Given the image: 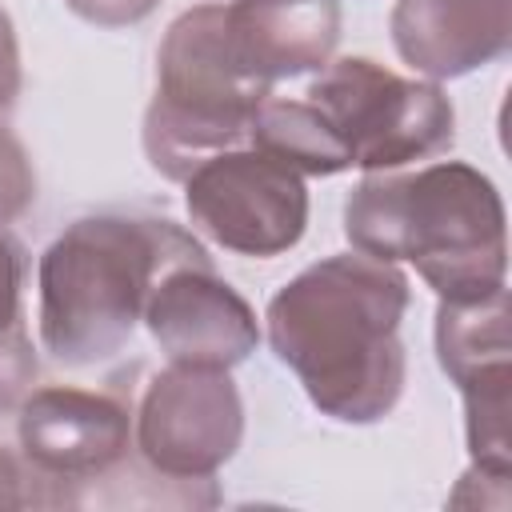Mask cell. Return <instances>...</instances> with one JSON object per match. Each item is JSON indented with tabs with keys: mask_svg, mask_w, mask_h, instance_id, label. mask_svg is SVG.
Listing matches in <instances>:
<instances>
[{
	"mask_svg": "<svg viewBox=\"0 0 512 512\" xmlns=\"http://www.w3.org/2000/svg\"><path fill=\"white\" fill-rule=\"evenodd\" d=\"M36 200V172L24 144L0 124V228L20 220Z\"/></svg>",
	"mask_w": 512,
	"mask_h": 512,
	"instance_id": "5bb4252c",
	"label": "cell"
},
{
	"mask_svg": "<svg viewBox=\"0 0 512 512\" xmlns=\"http://www.w3.org/2000/svg\"><path fill=\"white\" fill-rule=\"evenodd\" d=\"M272 84L248 76L228 44L224 4H196L180 12L156 56V96L144 112V156L168 176L184 180L208 156L248 144L256 108Z\"/></svg>",
	"mask_w": 512,
	"mask_h": 512,
	"instance_id": "277c9868",
	"label": "cell"
},
{
	"mask_svg": "<svg viewBox=\"0 0 512 512\" xmlns=\"http://www.w3.org/2000/svg\"><path fill=\"white\" fill-rule=\"evenodd\" d=\"M408 276L376 256L340 252L308 264L268 300V344L308 400L340 424L384 420L404 392L400 320Z\"/></svg>",
	"mask_w": 512,
	"mask_h": 512,
	"instance_id": "6da1fadb",
	"label": "cell"
},
{
	"mask_svg": "<svg viewBox=\"0 0 512 512\" xmlns=\"http://www.w3.org/2000/svg\"><path fill=\"white\" fill-rule=\"evenodd\" d=\"M308 104L336 128L364 172H396L452 144V100L436 80H408L368 56L324 64Z\"/></svg>",
	"mask_w": 512,
	"mask_h": 512,
	"instance_id": "5b68a950",
	"label": "cell"
},
{
	"mask_svg": "<svg viewBox=\"0 0 512 512\" xmlns=\"http://www.w3.org/2000/svg\"><path fill=\"white\" fill-rule=\"evenodd\" d=\"M244 440V400L228 368L168 364L152 376L140 416L136 448L144 464L168 480H208Z\"/></svg>",
	"mask_w": 512,
	"mask_h": 512,
	"instance_id": "52a82bcc",
	"label": "cell"
},
{
	"mask_svg": "<svg viewBox=\"0 0 512 512\" xmlns=\"http://www.w3.org/2000/svg\"><path fill=\"white\" fill-rule=\"evenodd\" d=\"M16 412L24 460L52 480H96L124 460L132 440L128 408L104 392L32 388Z\"/></svg>",
	"mask_w": 512,
	"mask_h": 512,
	"instance_id": "9c48e42d",
	"label": "cell"
},
{
	"mask_svg": "<svg viewBox=\"0 0 512 512\" xmlns=\"http://www.w3.org/2000/svg\"><path fill=\"white\" fill-rule=\"evenodd\" d=\"M228 44L240 68L264 84L316 72L340 40L336 0H232L224 8Z\"/></svg>",
	"mask_w": 512,
	"mask_h": 512,
	"instance_id": "8fae6325",
	"label": "cell"
},
{
	"mask_svg": "<svg viewBox=\"0 0 512 512\" xmlns=\"http://www.w3.org/2000/svg\"><path fill=\"white\" fill-rule=\"evenodd\" d=\"M28 504H48V496H40L24 464L8 448H0V508H28Z\"/></svg>",
	"mask_w": 512,
	"mask_h": 512,
	"instance_id": "ac0fdd59",
	"label": "cell"
},
{
	"mask_svg": "<svg viewBox=\"0 0 512 512\" xmlns=\"http://www.w3.org/2000/svg\"><path fill=\"white\" fill-rule=\"evenodd\" d=\"M208 252L172 220L96 212L72 220L40 256V344L68 368L112 360L144 320L156 280Z\"/></svg>",
	"mask_w": 512,
	"mask_h": 512,
	"instance_id": "3957f363",
	"label": "cell"
},
{
	"mask_svg": "<svg viewBox=\"0 0 512 512\" xmlns=\"http://www.w3.org/2000/svg\"><path fill=\"white\" fill-rule=\"evenodd\" d=\"M144 324L172 364L236 368L260 344L256 312L208 260L168 268L144 304Z\"/></svg>",
	"mask_w": 512,
	"mask_h": 512,
	"instance_id": "ba28073f",
	"label": "cell"
},
{
	"mask_svg": "<svg viewBox=\"0 0 512 512\" xmlns=\"http://www.w3.org/2000/svg\"><path fill=\"white\" fill-rule=\"evenodd\" d=\"M80 20L96 28H128L156 12L160 0H64Z\"/></svg>",
	"mask_w": 512,
	"mask_h": 512,
	"instance_id": "2e32d148",
	"label": "cell"
},
{
	"mask_svg": "<svg viewBox=\"0 0 512 512\" xmlns=\"http://www.w3.org/2000/svg\"><path fill=\"white\" fill-rule=\"evenodd\" d=\"M248 144L288 164L300 176H336L352 168V156L336 128L308 100H264L252 116Z\"/></svg>",
	"mask_w": 512,
	"mask_h": 512,
	"instance_id": "4fadbf2b",
	"label": "cell"
},
{
	"mask_svg": "<svg viewBox=\"0 0 512 512\" xmlns=\"http://www.w3.org/2000/svg\"><path fill=\"white\" fill-rule=\"evenodd\" d=\"M20 280H24L20 248L0 232V332L24 324V316H20Z\"/></svg>",
	"mask_w": 512,
	"mask_h": 512,
	"instance_id": "e0dca14e",
	"label": "cell"
},
{
	"mask_svg": "<svg viewBox=\"0 0 512 512\" xmlns=\"http://www.w3.org/2000/svg\"><path fill=\"white\" fill-rule=\"evenodd\" d=\"M436 360L444 376L464 388L484 376L512 372L508 340V288L476 300H440L436 308Z\"/></svg>",
	"mask_w": 512,
	"mask_h": 512,
	"instance_id": "7c38bea8",
	"label": "cell"
},
{
	"mask_svg": "<svg viewBox=\"0 0 512 512\" xmlns=\"http://www.w3.org/2000/svg\"><path fill=\"white\" fill-rule=\"evenodd\" d=\"M20 96V44L8 12L0 8V112H8Z\"/></svg>",
	"mask_w": 512,
	"mask_h": 512,
	"instance_id": "d6986e66",
	"label": "cell"
},
{
	"mask_svg": "<svg viewBox=\"0 0 512 512\" xmlns=\"http://www.w3.org/2000/svg\"><path fill=\"white\" fill-rule=\"evenodd\" d=\"M184 204L200 232L240 256H280L308 228L304 176L268 152L240 144L184 176Z\"/></svg>",
	"mask_w": 512,
	"mask_h": 512,
	"instance_id": "8992f818",
	"label": "cell"
},
{
	"mask_svg": "<svg viewBox=\"0 0 512 512\" xmlns=\"http://www.w3.org/2000/svg\"><path fill=\"white\" fill-rule=\"evenodd\" d=\"M400 60L428 80H456L512 44V0H400L392 8Z\"/></svg>",
	"mask_w": 512,
	"mask_h": 512,
	"instance_id": "30bf717a",
	"label": "cell"
},
{
	"mask_svg": "<svg viewBox=\"0 0 512 512\" xmlns=\"http://www.w3.org/2000/svg\"><path fill=\"white\" fill-rule=\"evenodd\" d=\"M32 384H36V352H32L28 328L16 324L0 332V416L16 412L32 392Z\"/></svg>",
	"mask_w": 512,
	"mask_h": 512,
	"instance_id": "9a60e30c",
	"label": "cell"
},
{
	"mask_svg": "<svg viewBox=\"0 0 512 512\" xmlns=\"http://www.w3.org/2000/svg\"><path fill=\"white\" fill-rule=\"evenodd\" d=\"M344 236L364 256L416 264L440 300L504 288V200L480 168L460 160L368 172L344 204Z\"/></svg>",
	"mask_w": 512,
	"mask_h": 512,
	"instance_id": "7a4b0ae2",
	"label": "cell"
}]
</instances>
